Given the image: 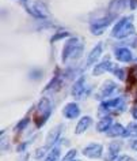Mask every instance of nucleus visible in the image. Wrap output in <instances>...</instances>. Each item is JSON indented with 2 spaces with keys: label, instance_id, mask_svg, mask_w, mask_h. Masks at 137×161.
I'll return each instance as SVG.
<instances>
[{
  "label": "nucleus",
  "instance_id": "473e14b6",
  "mask_svg": "<svg viewBox=\"0 0 137 161\" xmlns=\"http://www.w3.org/2000/svg\"><path fill=\"white\" fill-rule=\"evenodd\" d=\"M132 116H133V119L137 120V107H134V108L132 109Z\"/></svg>",
  "mask_w": 137,
  "mask_h": 161
},
{
  "label": "nucleus",
  "instance_id": "aec40b11",
  "mask_svg": "<svg viewBox=\"0 0 137 161\" xmlns=\"http://www.w3.org/2000/svg\"><path fill=\"white\" fill-rule=\"evenodd\" d=\"M133 34H134V26H133V22H132V23H129V25H126L125 27H122L114 37L115 38H128Z\"/></svg>",
  "mask_w": 137,
  "mask_h": 161
},
{
  "label": "nucleus",
  "instance_id": "2eb2a0df",
  "mask_svg": "<svg viewBox=\"0 0 137 161\" xmlns=\"http://www.w3.org/2000/svg\"><path fill=\"white\" fill-rule=\"evenodd\" d=\"M61 131H63V126H56L53 130H50V132L46 136V145H45V146H48V147L53 146V145L60 139Z\"/></svg>",
  "mask_w": 137,
  "mask_h": 161
},
{
  "label": "nucleus",
  "instance_id": "6e6552de",
  "mask_svg": "<svg viewBox=\"0 0 137 161\" xmlns=\"http://www.w3.org/2000/svg\"><path fill=\"white\" fill-rule=\"evenodd\" d=\"M83 156L88 157V158H100L103 154V146L100 143H90L83 149Z\"/></svg>",
  "mask_w": 137,
  "mask_h": 161
},
{
  "label": "nucleus",
  "instance_id": "f8f14e48",
  "mask_svg": "<svg viewBox=\"0 0 137 161\" xmlns=\"http://www.w3.org/2000/svg\"><path fill=\"white\" fill-rule=\"evenodd\" d=\"M129 0H111L109 4V15L111 17H117L119 13H122L126 7Z\"/></svg>",
  "mask_w": 137,
  "mask_h": 161
},
{
  "label": "nucleus",
  "instance_id": "9b49d317",
  "mask_svg": "<svg viewBox=\"0 0 137 161\" xmlns=\"http://www.w3.org/2000/svg\"><path fill=\"white\" fill-rule=\"evenodd\" d=\"M114 56H115V59L118 60V62H121V63H129V62H132L133 60L132 51L129 49V48H126V47L117 48V49L114 51Z\"/></svg>",
  "mask_w": 137,
  "mask_h": 161
},
{
  "label": "nucleus",
  "instance_id": "ddd939ff",
  "mask_svg": "<svg viewBox=\"0 0 137 161\" xmlns=\"http://www.w3.org/2000/svg\"><path fill=\"white\" fill-rule=\"evenodd\" d=\"M102 52H103V45L102 42H98L96 45L92 48L91 52L88 53V58H87V67L90 66H94V64L98 62V59L102 56Z\"/></svg>",
  "mask_w": 137,
  "mask_h": 161
},
{
  "label": "nucleus",
  "instance_id": "0eeeda50",
  "mask_svg": "<svg viewBox=\"0 0 137 161\" xmlns=\"http://www.w3.org/2000/svg\"><path fill=\"white\" fill-rule=\"evenodd\" d=\"M86 76H80V78L76 80V82L72 85V89H71V93L72 96L76 98V100H82L84 96H86Z\"/></svg>",
  "mask_w": 137,
  "mask_h": 161
},
{
  "label": "nucleus",
  "instance_id": "b1692460",
  "mask_svg": "<svg viewBox=\"0 0 137 161\" xmlns=\"http://www.w3.org/2000/svg\"><path fill=\"white\" fill-rule=\"evenodd\" d=\"M56 86H61V78H60L58 75H54L53 76V79H52L50 82L48 83V86L45 87V92L49 90V89H54Z\"/></svg>",
  "mask_w": 137,
  "mask_h": 161
},
{
  "label": "nucleus",
  "instance_id": "c756f323",
  "mask_svg": "<svg viewBox=\"0 0 137 161\" xmlns=\"http://www.w3.org/2000/svg\"><path fill=\"white\" fill-rule=\"evenodd\" d=\"M117 161H133V160L129 156H121V157H118V160Z\"/></svg>",
  "mask_w": 137,
  "mask_h": 161
},
{
  "label": "nucleus",
  "instance_id": "c85d7f7f",
  "mask_svg": "<svg viewBox=\"0 0 137 161\" xmlns=\"http://www.w3.org/2000/svg\"><path fill=\"white\" fill-rule=\"evenodd\" d=\"M29 143H30V142H23V143H21V145H19V146L17 147V152H18V153L25 152V150H26V147L29 146Z\"/></svg>",
  "mask_w": 137,
  "mask_h": 161
},
{
  "label": "nucleus",
  "instance_id": "423d86ee",
  "mask_svg": "<svg viewBox=\"0 0 137 161\" xmlns=\"http://www.w3.org/2000/svg\"><path fill=\"white\" fill-rule=\"evenodd\" d=\"M115 89H117L115 82H113L111 79L104 80V82L102 83V86L99 87V90L96 92L95 98H96V100H104L106 97H109V96H111L113 92H114Z\"/></svg>",
  "mask_w": 137,
  "mask_h": 161
},
{
  "label": "nucleus",
  "instance_id": "2f4dec72",
  "mask_svg": "<svg viewBox=\"0 0 137 161\" xmlns=\"http://www.w3.org/2000/svg\"><path fill=\"white\" fill-rule=\"evenodd\" d=\"M129 7H130L132 10H134L137 7V0H130V4H129Z\"/></svg>",
  "mask_w": 137,
  "mask_h": 161
},
{
  "label": "nucleus",
  "instance_id": "1a4fd4ad",
  "mask_svg": "<svg viewBox=\"0 0 137 161\" xmlns=\"http://www.w3.org/2000/svg\"><path fill=\"white\" fill-rule=\"evenodd\" d=\"M114 70V64L111 63V60L110 58H104L102 62H99L98 64H95V67H94V70H92V75H95V76H99V75H102L103 72H107V71H113Z\"/></svg>",
  "mask_w": 137,
  "mask_h": 161
},
{
  "label": "nucleus",
  "instance_id": "f3484780",
  "mask_svg": "<svg viewBox=\"0 0 137 161\" xmlns=\"http://www.w3.org/2000/svg\"><path fill=\"white\" fill-rule=\"evenodd\" d=\"M132 22H133V15H128V17H125V18H122V19H119V21L114 25V27H113L111 36L114 37V36L118 33V31L122 29V27H125L126 25H129V23H132Z\"/></svg>",
  "mask_w": 137,
  "mask_h": 161
},
{
  "label": "nucleus",
  "instance_id": "dca6fc26",
  "mask_svg": "<svg viewBox=\"0 0 137 161\" xmlns=\"http://www.w3.org/2000/svg\"><path fill=\"white\" fill-rule=\"evenodd\" d=\"M91 122H92V120H91L90 116H83V118H82V119H80L79 122H78V124H76L75 134H76V135L83 134V132L86 131L87 128L91 126Z\"/></svg>",
  "mask_w": 137,
  "mask_h": 161
},
{
  "label": "nucleus",
  "instance_id": "72a5a7b5",
  "mask_svg": "<svg viewBox=\"0 0 137 161\" xmlns=\"http://www.w3.org/2000/svg\"><path fill=\"white\" fill-rule=\"evenodd\" d=\"M72 161H80V160H76V158H75V160H72Z\"/></svg>",
  "mask_w": 137,
  "mask_h": 161
},
{
  "label": "nucleus",
  "instance_id": "a211bd4d",
  "mask_svg": "<svg viewBox=\"0 0 137 161\" xmlns=\"http://www.w3.org/2000/svg\"><path fill=\"white\" fill-rule=\"evenodd\" d=\"M106 134L109 136H111V138L124 136V134H125V127L122 126V124H119V123H115V124H113V126L109 128V131L106 132Z\"/></svg>",
  "mask_w": 137,
  "mask_h": 161
},
{
  "label": "nucleus",
  "instance_id": "7ed1b4c3",
  "mask_svg": "<svg viewBox=\"0 0 137 161\" xmlns=\"http://www.w3.org/2000/svg\"><path fill=\"white\" fill-rule=\"evenodd\" d=\"M25 7H26V11L31 15V17H34L37 19L48 18L46 7H45V4H43L41 0H27Z\"/></svg>",
  "mask_w": 137,
  "mask_h": 161
},
{
  "label": "nucleus",
  "instance_id": "7c9ffc66",
  "mask_svg": "<svg viewBox=\"0 0 137 161\" xmlns=\"http://www.w3.org/2000/svg\"><path fill=\"white\" fill-rule=\"evenodd\" d=\"M130 146H132V149H133V150H137V136H136V138L132 141Z\"/></svg>",
  "mask_w": 137,
  "mask_h": 161
},
{
  "label": "nucleus",
  "instance_id": "4be33fe9",
  "mask_svg": "<svg viewBox=\"0 0 137 161\" xmlns=\"http://www.w3.org/2000/svg\"><path fill=\"white\" fill-rule=\"evenodd\" d=\"M58 157H60V147L58 146H54L50 150L49 154H48L45 161H58Z\"/></svg>",
  "mask_w": 137,
  "mask_h": 161
},
{
  "label": "nucleus",
  "instance_id": "f704fd0d",
  "mask_svg": "<svg viewBox=\"0 0 137 161\" xmlns=\"http://www.w3.org/2000/svg\"><path fill=\"white\" fill-rule=\"evenodd\" d=\"M23 2H25V3H26V2H27V0H23Z\"/></svg>",
  "mask_w": 137,
  "mask_h": 161
},
{
  "label": "nucleus",
  "instance_id": "9d476101",
  "mask_svg": "<svg viewBox=\"0 0 137 161\" xmlns=\"http://www.w3.org/2000/svg\"><path fill=\"white\" fill-rule=\"evenodd\" d=\"M63 115L68 120H74L80 115V108L76 103H68L63 109Z\"/></svg>",
  "mask_w": 137,
  "mask_h": 161
},
{
  "label": "nucleus",
  "instance_id": "20e7f679",
  "mask_svg": "<svg viewBox=\"0 0 137 161\" xmlns=\"http://www.w3.org/2000/svg\"><path fill=\"white\" fill-rule=\"evenodd\" d=\"M125 103L121 97H117V98H113V100H106L100 104L99 107V116H107V114L110 112H117V111H121L124 108Z\"/></svg>",
  "mask_w": 137,
  "mask_h": 161
},
{
  "label": "nucleus",
  "instance_id": "a878e982",
  "mask_svg": "<svg viewBox=\"0 0 137 161\" xmlns=\"http://www.w3.org/2000/svg\"><path fill=\"white\" fill-rule=\"evenodd\" d=\"M113 74L117 75V78H118V79L125 80V70H124V68L114 67V70H113Z\"/></svg>",
  "mask_w": 137,
  "mask_h": 161
},
{
  "label": "nucleus",
  "instance_id": "bb28decb",
  "mask_svg": "<svg viewBox=\"0 0 137 161\" xmlns=\"http://www.w3.org/2000/svg\"><path fill=\"white\" fill-rule=\"evenodd\" d=\"M48 149H49V147H48V146H42V147H39V149H37V150H35V154H34V157H35V158H42V157L43 156H45L46 154V150H48Z\"/></svg>",
  "mask_w": 137,
  "mask_h": 161
},
{
  "label": "nucleus",
  "instance_id": "4468645a",
  "mask_svg": "<svg viewBox=\"0 0 137 161\" xmlns=\"http://www.w3.org/2000/svg\"><path fill=\"white\" fill-rule=\"evenodd\" d=\"M119 150H121V142H115V141L111 142L107 147V152L103 157V161H114L115 157L118 156Z\"/></svg>",
  "mask_w": 137,
  "mask_h": 161
},
{
  "label": "nucleus",
  "instance_id": "412c9836",
  "mask_svg": "<svg viewBox=\"0 0 137 161\" xmlns=\"http://www.w3.org/2000/svg\"><path fill=\"white\" fill-rule=\"evenodd\" d=\"M124 136H137V120L128 124L126 128H125Z\"/></svg>",
  "mask_w": 137,
  "mask_h": 161
},
{
  "label": "nucleus",
  "instance_id": "39448f33",
  "mask_svg": "<svg viewBox=\"0 0 137 161\" xmlns=\"http://www.w3.org/2000/svg\"><path fill=\"white\" fill-rule=\"evenodd\" d=\"M114 18L115 17L107 15V17H104V18H100V19H96V21H94L91 23V26H90L91 33L94 36H100L103 33V30L113 22V19H114Z\"/></svg>",
  "mask_w": 137,
  "mask_h": 161
},
{
  "label": "nucleus",
  "instance_id": "f257e3e1",
  "mask_svg": "<svg viewBox=\"0 0 137 161\" xmlns=\"http://www.w3.org/2000/svg\"><path fill=\"white\" fill-rule=\"evenodd\" d=\"M84 49V45L80 42L78 37H71L68 41L64 44L63 53H61V60L64 63H67L68 60H74L82 56Z\"/></svg>",
  "mask_w": 137,
  "mask_h": 161
},
{
  "label": "nucleus",
  "instance_id": "393cba45",
  "mask_svg": "<svg viewBox=\"0 0 137 161\" xmlns=\"http://www.w3.org/2000/svg\"><path fill=\"white\" fill-rule=\"evenodd\" d=\"M29 122H30V119L29 118H25V119H22L21 122H19L17 126H15V130L17 131H22V130H25V128L27 127V124H29Z\"/></svg>",
  "mask_w": 137,
  "mask_h": 161
},
{
  "label": "nucleus",
  "instance_id": "cd10ccee",
  "mask_svg": "<svg viewBox=\"0 0 137 161\" xmlns=\"http://www.w3.org/2000/svg\"><path fill=\"white\" fill-rule=\"evenodd\" d=\"M76 154H78V152H76V149H72V150H69V152H68L65 156H64L63 161H72V160H75Z\"/></svg>",
  "mask_w": 137,
  "mask_h": 161
},
{
  "label": "nucleus",
  "instance_id": "f03ea898",
  "mask_svg": "<svg viewBox=\"0 0 137 161\" xmlns=\"http://www.w3.org/2000/svg\"><path fill=\"white\" fill-rule=\"evenodd\" d=\"M52 115V105L48 97H42L38 103L37 111H35V126L42 127L48 122L49 116Z\"/></svg>",
  "mask_w": 137,
  "mask_h": 161
},
{
  "label": "nucleus",
  "instance_id": "5701e85b",
  "mask_svg": "<svg viewBox=\"0 0 137 161\" xmlns=\"http://www.w3.org/2000/svg\"><path fill=\"white\" fill-rule=\"evenodd\" d=\"M69 36V31H67V30H60V31H56L54 36L50 38V42H56V41H58V40H63V38H65Z\"/></svg>",
  "mask_w": 137,
  "mask_h": 161
},
{
  "label": "nucleus",
  "instance_id": "6ab92c4d",
  "mask_svg": "<svg viewBox=\"0 0 137 161\" xmlns=\"http://www.w3.org/2000/svg\"><path fill=\"white\" fill-rule=\"evenodd\" d=\"M113 126V120L110 116H104V118H102L99 120V123L96 124V130H98L99 132H107L109 128H110Z\"/></svg>",
  "mask_w": 137,
  "mask_h": 161
}]
</instances>
